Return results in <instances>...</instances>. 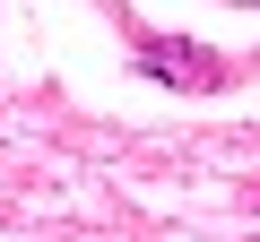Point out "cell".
<instances>
[{"label":"cell","mask_w":260,"mask_h":242,"mask_svg":"<svg viewBox=\"0 0 260 242\" xmlns=\"http://www.w3.org/2000/svg\"><path fill=\"white\" fill-rule=\"evenodd\" d=\"M148 78H191V87H217V69H208V61H174V44H165V52H148Z\"/></svg>","instance_id":"obj_1"}]
</instances>
